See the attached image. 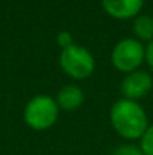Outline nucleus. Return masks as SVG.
I'll list each match as a JSON object with an SVG mask.
<instances>
[{
	"label": "nucleus",
	"mask_w": 153,
	"mask_h": 155,
	"mask_svg": "<svg viewBox=\"0 0 153 155\" xmlns=\"http://www.w3.org/2000/svg\"><path fill=\"white\" fill-rule=\"evenodd\" d=\"M153 87V78L152 75L147 72V71H143V69H137V71H132L129 72L123 81H122V94L125 95L126 100H138V98H143L146 97Z\"/></svg>",
	"instance_id": "nucleus-5"
},
{
	"label": "nucleus",
	"mask_w": 153,
	"mask_h": 155,
	"mask_svg": "<svg viewBox=\"0 0 153 155\" xmlns=\"http://www.w3.org/2000/svg\"><path fill=\"white\" fill-rule=\"evenodd\" d=\"M57 117H59V105L50 95L33 97L24 108L26 124L38 131L48 130L56 124Z\"/></svg>",
	"instance_id": "nucleus-2"
},
{
	"label": "nucleus",
	"mask_w": 153,
	"mask_h": 155,
	"mask_svg": "<svg viewBox=\"0 0 153 155\" xmlns=\"http://www.w3.org/2000/svg\"><path fill=\"white\" fill-rule=\"evenodd\" d=\"M56 39H57V44L62 47V50L66 48V47H69V45H72V35H71L68 30H62V32H59Z\"/></svg>",
	"instance_id": "nucleus-11"
},
{
	"label": "nucleus",
	"mask_w": 153,
	"mask_h": 155,
	"mask_svg": "<svg viewBox=\"0 0 153 155\" xmlns=\"http://www.w3.org/2000/svg\"><path fill=\"white\" fill-rule=\"evenodd\" d=\"M110 120L113 128L125 139H141L149 127L147 114L144 108L132 100H119L113 104L110 111Z\"/></svg>",
	"instance_id": "nucleus-1"
},
{
	"label": "nucleus",
	"mask_w": 153,
	"mask_h": 155,
	"mask_svg": "<svg viewBox=\"0 0 153 155\" xmlns=\"http://www.w3.org/2000/svg\"><path fill=\"white\" fill-rule=\"evenodd\" d=\"M60 66L72 78L84 80L95 71V59L86 47L72 44L60 53Z\"/></svg>",
	"instance_id": "nucleus-3"
},
{
	"label": "nucleus",
	"mask_w": 153,
	"mask_h": 155,
	"mask_svg": "<svg viewBox=\"0 0 153 155\" xmlns=\"http://www.w3.org/2000/svg\"><path fill=\"white\" fill-rule=\"evenodd\" d=\"M83 101H84V94L75 84H66V86H63L57 92V98H56V103L59 105V108L69 110V111L78 108L83 104Z\"/></svg>",
	"instance_id": "nucleus-7"
},
{
	"label": "nucleus",
	"mask_w": 153,
	"mask_h": 155,
	"mask_svg": "<svg viewBox=\"0 0 153 155\" xmlns=\"http://www.w3.org/2000/svg\"><path fill=\"white\" fill-rule=\"evenodd\" d=\"M144 5V0H102V6L108 15L117 20L137 17Z\"/></svg>",
	"instance_id": "nucleus-6"
},
{
	"label": "nucleus",
	"mask_w": 153,
	"mask_h": 155,
	"mask_svg": "<svg viewBox=\"0 0 153 155\" xmlns=\"http://www.w3.org/2000/svg\"><path fill=\"white\" fill-rule=\"evenodd\" d=\"M141 151L144 155H153V125H149L141 136Z\"/></svg>",
	"instance_id": "nucleus-9"
},
{
	"label": "nucleus",
	"mask_w": 153,
	"mask_h": 155,
	"mask_svg": "<svg viewBox=\"0 0 153 155\" xmlns=\"http://www.w3.org/2000/svg\"><path fill=\"white\" fill-rule=\"evenodd\" d=\"M111 155H144L141 148H137L134 145H122V146H117Z\"/></svg>",
	"instance_id": "nucleus-10"
},
{
	"label": "nucleus",
	"mask_w": 153,
	"mask_h": 155,
	"mask_svg": "<svg viewBox=\"0 0 153 155\" xmlns=\"http://www.w3.org/2000/svg\"><path fill=\"white\" fill-rule=\"evenodd\" d=\"M144 56H146V48L143 47L141 41L132 38H123L114 45L111 51V62L114 68L129 74L138 69V66L144 60Z\"/></svg>",
	"instance_id": "nucleus-4"
},
{
	"label": "nucleus",
	"mask_w": 153,
	"mask_h": 155,
	"mask_svg": "<svg viewBox=\"0 0 153 155\" xmlns=\"http://www.w3.org/2000/svg\"><path fill=\"white\" fill-rule=\"evenodd\" d=\"M134 32L143 41H153V18L150 15H137L134 21Z\"/></svg>",
	"instance_id": "nucleus-8"
},
{
	"label": "nucleus",
	"mask_w": 153,
	"mask_h": 155,
	"mask_svg": "<svg viewBox=\"0 0 153 155\" xmlns=\"http://www.w3.org/2000/svg\"><path fill=\"white\" fill-rule=\"evenodd\" d=\"M144 59L147 60V63L153 68V41H150L147 44V47H146V56H144Z\"/></svg>",
	"instance_id": "nucleus-12"
}]
</instances>
